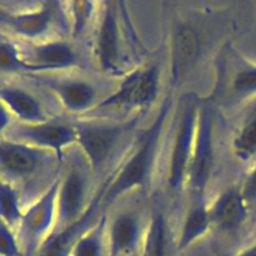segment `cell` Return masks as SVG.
<instances>
[{"mask_svg":"<svg viewBox=\"0 0 256 256\" xmlns=\"http://www.w3.org/2000/svg\"><path fill=\"white\" fill-rule=\"evenodd\" d=\"M172 108V92L166 95L156 116L148 129L140 134L126 159L104 182L105 189L102 199V210L109 208L118 198L132 190L144 188L154 169L159 144Z\"/></svg>","mask_w":256,"mask_h":256,"instance_id":"6da1fadb","label":"cell"},{"mask_svg":"<svg viewBox=\"0 0 256 256\" xmlns=\"http://www.w3.org/2000/svg\"><path fill=\"white\" fill-rule=\"evenodd\" d=\"M58 162L52 152L6 138L0 139V178L16 190L24 210L52 185L48 180Z\"/></svg>","mask_w":256,"mask_h":256,"instance_id":"7a4b0ae2","label":"cell"},{"mask_svg":"<svg viewBox=\"0 0 256 256\" xmlns=\"http://www.w3.org/2000/svg\"><path fill=\"white\" fill-rule=\"evenodd\" d=\"M138 116L122 122H76V144L82 150L86 166L98 172L104 169L134 130Z\"/></svg>","mask_w":256,"mask_h":256,"instance_id":"3957f363","label":"cell"},{"mask_svg":"<svg viewBox=\"0 0 256 256\" xmlns=\"http://www.w3.org/2000/svg\"><path fill=\"white\" fill-rule=\"evenodd\" d=\"M55 2H0V30L20 42H42L52 30Z\"/></svg>","mask_w":256,"mask_h":256,"instance_id":"277c9868","label":"cell"},{"mask_svg":"<svg viewBox=\"0 0 256 256\" xmlns=\"http://www.w3.org/2000/svg\"><path fill=\"white\" fill-rule=\"evenodd\" d=\"M160 88V65L148 64L132 70L125 75L116 89L102 98L94 112L109 109L144 110L158 99Z\"/></svg>","mask_w":256,"mask_h":256,"instance_id":"5b68a950","label":"cell"},{"mask_svg":"<svg viewBox=\"0 0 256 256\" xmlns=\"http://www.w3.org/2000/svg\"><path fill=\"white\" fill-rule=\"evenodd\" d=\"M59 185L60 178H55L52 185L24 210L20 222L15 228L24 256H35L42 242L54 230Z\"/></svg>","mask_w":256,"mask_h":256,"instance_id":"8992f818","label":"cell"},{"mask_svg":"<svg viewBox=\"0 0 256 256\" xmlns=\"http://www.w3.org/2000/svg\"><path fill=\"white\" fill-rule=\"evenodd\" d=\"M199 105V100L192 94L182 98V112L175 128L168 172V184L175 192H182L188 184Z\"/></svg>","mask_w":256,"mask_h":256,"instance_id":"52a82bcc","label":"cell"},{"mask_svg":"<svg viewBox=\"0 0 256 256\" xmlns=\"http://www.w3.org/2000/svg\"><path fill=\"white\" fill-rule=\"evenodd\" d=\"M212 162H214L212 112L208 104H200L186 184L190 189L192 200L204 199L205 189L212 174Z\"/></svg>","mask_w":256,"mask_h":256,"instance_id":"ba28073f","label":"cell"},{"mask_svg":"<svg viewBox=\"0 0 256 256\" xmlns=\"http://www.w3.org/2000/svg\"><path fill=\"white\" fill-rule=\"evenodd\" d=\"M35 88H45L58 99L65 110L75 114L94 112L100 104L99 89L92 82L80 78H62L54 79L48 74L26 75L20 78Z\"/></svg>","mask_w":256,"mask_h":256,"instance_id":"9c48e42d","label":"cell"},{"mask_svg":"<svg viewBox=\"0 0 256 256\" xmlns=\"http://www.w3.org/2000/svg\"><path fill=\"white\" fill-rule=\"evenodd\" d=\"M4 138L54 152L59 162L62 160V154L66 148L76 144V132L74 125L50 119L35 124H26L15 120Z\"/></svg>","mask_w":256,"mask_h":256,"instance_id":"30bf717a","label":"cell"},{"mask_svg":"<svg viewBox=\"0 0 256 256\" xmlns=\"http://www.w3.org/2000/svg\"><path fill=\"white\" fill-rule=\"evenodd\" d=\"M84 168L72 165L60 178L56 199L55 230H62L76 222L89 206V174Z\"/></svg>","mask_w":256,"mask_h":256,"instance_id":"8fae6325","label":"cell"},{"mask_svg":"<svg viewBox=\"0 0 256 256\" xmlns=\"http://www.w3.org/2000/svg\"><path fill=\"white\" fill-rule=\"evenodd\" d=\"M118 8L119 4L115 2L102 4V18L94 42L95 59L100 70L114 76L124 74Z\"/></svg>","mask_w":256,"mask_h":256,"instance_id":"7c38bea8","label":"cell"},{"mask_svg":"<svg viewBox=\"0 0 256 256\" xmlns=\"http://www.w3.org/2000/svg\"><path fill=\"white\" fill-rule=\"evenodd\" d=\"M22 59L32 68V75L48 74L56 70H66L78 66L79 58L72 44L65 40H42V42H20Z\"/></svg>","mask_w":256,"mask_h":256,"instance_id":"4fadbf2b","label":"cell"},{"mask_svg":"<svg viewBox=\"0 0 256 256\" xmlns=\"http://www.w3.org/2000/svg\"><path fill=\"white\" fill-rule=\"evenodd\" d=\"M202 52L200 30L192 22H179L172 34L170 48V82L172 86L182 84L195 69Z\"/></svg>","mask_w":256,"mask_h":256,"instance_id":"5bb4252c","label":"cell"},{"mask_svg":"<svg viewBox=\"0 0 256 256\" xmlns=\"http://www.w3.org/2000/svg\"><path fill=\"white\" fill-rule=\"evenodd\" d=\"M105 185L102 182L94 196L90 200V204L84 214L75 222L62 230H55L50 232L49 236L42 242L38 249L35 256H72L75 244L85 232L90 229L98 222V214L102 210V199L104 194Z\"/></svg>","mask_w":256,"mask_h":256,"instance_id":"9a60e30c","label":"cell"},{"mask_svg":"<svg viewBox=\"0 0 256 256\" xmlns=\"http://www.w3.org/2000/svg\"><path fill=\"white\" fill-rule=\"evenodd\" d=\"M0 102L6 106L16 122L35 124L49 119L39 98L22 79L12 80L0 85Z\"/></svg>","mask_w":256,"mask_h":256,"instance_id":"2e32d148","label":"cell"},{"mask_svg":"<svg viewBox=\"0 0 256 256\" xmlns=\"http://www.w3.org/2000/svg\"><path fill=\"white\" fill-rule=\"evenodd\" d=\"M142 239V222L134 212L118 214L106 226L108 256H132Z\"/></svg>","mask_w":256,"mask_h":256,"instance_id":"e0dca14e","label":"cell"},{"mask_svg":"<svg viewBox=\"0 0 256 256\" xmlns=\"http://www.w3.org/2000/svg\"><path fill=\"white\" fill-rule=\"evenodd\" d=\"M209 208L212 225L222 232H235L246 220L249 205L242 198L240 189H230L219 195Z\"/></svg>","mask_w":256,"mask_h":256,"instance_id":"ac0fdd59","label":"cell"},{"mask_svg":"<svg viewBox=\"0 0 256 256\" xmlns=\"http://www.w3.org/2000/svg\"><path fill=\"white\" fill-rule=\"evenodd\" d=\"M32 74V68L22 59L18 40L0 30V85Z\"/></svg>","mask_w":256,"mask_h":256,"instance_id":"d6986e66","label":"cell"},{"mask_svg":"<svg viewBox=\"0 0 256 256\" xmlns=\"http://www.w3.org/2000/svg\"><path fill=\"white\" fill-rule=\"evenodd\" d=\"M212 225L210 208L208 206L205 199L192 200V208L185 216L182 232H180L179 239H178V250L182 252L192 246L195 242L204 236V234Z\"/></svg>","mask_w":256,"mask_h":256,"instance_id":"ffe728a7","label":"cell"},{"mask_svg":"<svg viewBox=\"0 0 256 256\" xmlns=\"http://www.w3.org/2000/svg\"><path fill=\"white\" fill-rule=\"evenodd\" d=\"M142 256H172L169 228L164 215L160 212L152 215L145 235Z\"/></svg>","mask_w":256,"mask_h":256,"instance_id":"44dd1931","label":"cell"},{"mask_svg":"<svg viewBox=\"0 0 256 256\" xmlns=\"http://www.w3.org/2000/svg\"><path fill=\"white\" fill-rule=\"evenodd\" d=\"M106 226V216L102 215L98 222L80 236L72 249V256H108Z\"/></svg>","mask_w":256,"mask_h":256,"instance_id":"7402d4cb","label":"cell"},{"mask_svg":"<svg viewBox=\"0 0 256 256\" xmlns=\"http://www.w3.org/2000/svg\"><path fill=\"white\" fill-rule=\"evenodd\" d=\"M235 156L248 162L256 159V112L240 126L232 142Z\"/></svg>","mask_w":256,"mask_h":256,"instance_id":"603a6c76","label":"cell"},{"mask_svg":"<svg viewBox=\"0 0 256 256\" xmlns=\"http://www.w3.org/2000/svg\"><path fill=\"white\" fill-rule=\"evenodd\" d=\"M24 212L16 190L0 178V219L15 230Z\"/></svg>","mask_w":256,"mask_h":256,"instance_id":"cb8c5ba5","label":"cell"},{"mask_svg":"<svg viewBox=\"0 0 256 256\" xmlns=\"http://www.w3.org/2000/svg\"><path fill=\"white\" fill-rule=\"evenodd\" d=\"M230 90L238 98H249L256 95V64L239 62L229 80Z\"/></svg>","mask_w":256,"mask_h":256,"instance_id":"d4e9b609","label":"cell"},{"mask_svg":"<svg viewBox=\"0 0 256 256\" xmlns=\"http://www.w3.org/2000/svg\"><path fill=\"white\" fill-rule=\"evenodd\" d=\"M70 8V19H72V36L78 38L86 28L92 12L94 2H72L68 4Z\"/></svg>","mask_w":256,"mask_h":256,"instance_id":"484cf974","label":"cell"},{"mask_svg":"<svg viewBox=\"0 0 256 256\" xmlns=\"http://www.w3.org/2000/svg\"><path fill=\"white\" fill-rule=\"evenodd\" d=\"M0 256H24L15 230L0 219Z\"/></svg>","mask_w":256,"mask_h":256,"instance_id":"4316f807","label":"cell"},{"mask_svg":"<svg viewBox=\"0 0 256 256\" xmlns=\"http://www.w3.org/2000/svg\"><path fill=\"white\" fill-rule=\"evenodd\" d=\"M240 192L248 205L256 202V168L244 180L242 188H240Z\"/></svg>","mask_w":256,"mask_h":256,"instance_id":"83f0119b","label":"cell"},{"mask_svg":"<svg viewBox=\"0 0 256 256\" xmlns=\"http://www.w3.org/2000/svg\"><path fill=\"white\" fill-rule=\"evenodd\" d=\"M14 122V116L10 114L9 110L6 109V106L0 102V139L4 138V135L6 134V132L9 130V128L12 126Z\"/></svg>","mask_w":256,"mask_h":256,"instance_id":"f1b7e54d","label":"cell"},{"mask_svg":"<svg viewBox=\"0 0 256 256\" xmlns=\"http://www.w3.org/2000/svg\"><path fill=\"white\" fill-rule=\"evenodd\" d=\"M236 256H256V244L252 245L248 249L242 250V252H239Z\"/></svg>","mask_w":256,"mask_h":256,"instance_id":"f546056e","label":"cell"},{"mask_svg":"<svg viewBox=\"0 0 256 256\" xmlns=\"http://www.w3.org/2000/svg\"><path fill=\"white\" fill-rule=\"evenodd\" d=\"M255 244H256V242H255Z\"/></svg>","mask_w":256,"mask_h":256,"instance_id":"4dcf8cb0","label":"cell"}]
</instances>
